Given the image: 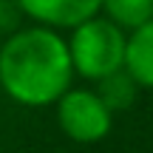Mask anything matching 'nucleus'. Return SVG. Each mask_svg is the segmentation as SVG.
<instances>
[{"label": "nucleus", "instance_id": "3", "mask_svg": "<svg viewBox=\"0 0 153 153\" xmlns=\"http://www.w3.org/2000/svg\"><path fill=\"white\" fill-rule=\"evenodd\" d=\"M57 122L68 139L79 145H94L105 139L114 128V114L91 88H71L57 102Z\"/></svg>", "mask_w": 153, "mask_h": 153}, {"label": "nucleus", "instance_id": "6", "mask_svg": "<svg viewBox=\"0 0 153 153\" xmlns=\"http://www.w3.org/2000/svg\"><path fill=\"white\" fill-rule=\"evenodd\" d=\"M97 97L105 102V108H108L111 114L128 111L139 97V85L133 82V76L122 68V71H116V74H111V76H105V79L97 82Z\"/></svg>", "mask_w": 153, "mask_h": 153}, {"label": "nucleus", "instance_id": "7", "mask_svg": "<svg viewBox=\"0 0 153 153\" xmlns=\"http://www.w3.org/2000/svg\"><path fill=\"white\" fill-rule=\"evenodd\" d=\"M102 17L122 31H133L153 20V0H102Z\"/></svg>", "mask_w": 153, "mask_h": 153}, {"label": "nucleus", "instance_id": "5", "mask_svg": "<svg viewBox=\"0 0 153 153\" xmlns=\"http://www.w3.org/2000/svg\"><path fill=\"white\" fill-rule=\"evenodd\" d=\"M125 71L139 88H153V20L128 31Z\"/></svg>", "mask_w": 153, "mask_h": 153}, {"label": "nucleus", "instance_id": "4", "mask_svg": "<svg viewBox=\"0 0 153 153\" xmlns=\"http://www.w3.org/2000/svg\"><path fill=\"white\" fill-rule=\"evenodd\" d=\"M23 14L31 17L34 26L51 28H74L102 11V0H17Z\"/></svg>", "mask_w": 153, "mask_h": 153}, {"label": "nucleus", "instance_id": "1", "mask_svg": "<svg viewBox=\"0 0 153 153\" xmlns=\"http://www.w3.org/2000/svg\"><path fill=\"white\" fill-rule=\"evenodd\" d=\"M74 79L68 40L43 26L20 28L0 45V88L17 105H57Z\"/></svg>", "mask_w": 153, "mask_h": 153}, {"label": "nucleus", "instance_id": "2", "mask_svg": "<svg viewBox=\"0 0 153 153\" xmlns=\"http://www.w3.org/2000/svg\"><path fill=\"white\" fill-rule=\"evenodd\" d=\"M125 45L128 31H122L108 17L97 14L76 26L68 37V54H71L74 74L99 82L105 76L125 68Z\"/></svg>", "mask_w": 153, "mask_h": 153}, {"label": "nucleus", "instance_id": "8", "mask_svg": "<svg viewBox=\"0 0 153 153\" xmlns=\"http://www.w3.org/2000/svg\"><path fill=\"white\" fill-rule=\"evenodd\" d=\"M23 9L17 0H0V37H11L23 28Z\"/></svg>", "mask_w": 153, "mask_h": 153}]
</instances>
